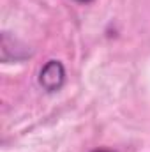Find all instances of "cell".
<instances>
[{"label": "cell", "instance_id": "cell-1", "mask_svg": "<svg viewBox=\"0 0 150 152\" xmlns=\"http://www.w3.org/2000/svg\"><path fill=\"white\" fill-rule=\"evenodd\" d=\"M66 80V69L62 66V62L58 60H50L44 64V67L39 73V85L46 90V92H57L62 88Z\"/></svg>", "mask_w": 150, "mask_h": 152}, {"label": "cell", "instance_id": "cell-2", "mask_svg": "<svg viewBox=\"0 0 150 152\" xmlns=\"http://www.w3.org/2000/svg\"><path fill=\"white\" fill-rule=\"evenodd\" d=\"M92 152H111V151H106V149H97V151H92Z\"/></svg>", "mask_w": 150, "mask_h": 152}, {"label": "cell", "instance_id": "cell-3", "mask_svg": "<svg viewBox=\"0 0 150 152\" xmlns=\"http://www.w3.org/2000/svg\"><path fill=\"white\" fill-rule=\"evenodd\" d=\"M78 2H83V4H87V2H92V0H78Z\"/></svg>", "mask_w": 150, "mask_h": 152}]
</instances>
